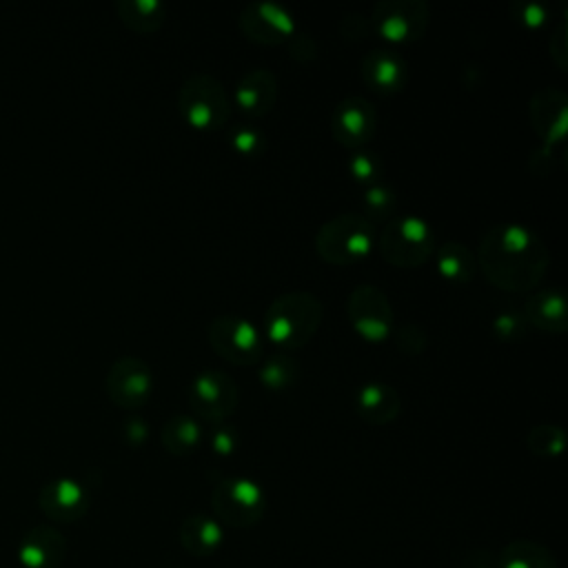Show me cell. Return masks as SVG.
I'll use <instances>...</instances> for the list:
<instances>
[{"instance_id": "10", "label": "cell", "mask_w": 568, "mask_h": 568, "mask_svg": "<svg viewBox=\"0 0 568 568\" xmlns=\"http://www.w3.org/2000/svg\"><path fill=\"white\" fill-rule=\"evenodd\" d=\"M348 320L362 337L382 342L393 328L390 300L375 284H359L348 295Z\"/></svg>"}, {"instance_id": "22", "label": "cell", "mask_w": 568, "mask_h": 568, "mask_svg": "<svg viewBox=\"0 0 568 568\" xmlns=\"http://www.w3.org/2000/svg\"><path fill=\"white\" fill-rule=\"evenodd\" d=\"M497 568H557V559L539 541L513 539L497 552Z\"/></svg>"}, {"instance_id": "30", "label": "cell", "mask_w": 568, "mask_h": 568, "mask_svg": "<svg viewBox=\"0 0 568 568\" xmlns=\"http://www.w3.org/2000/svg\"><path fill=\"white\" fill-rule=\"evenodd\" d=\"M513 13L524 24L539 27L546 20V16H548V7L544 2H537V0H526V2H515L513 4Z\"/></svg>"}, {"instance_id": "28", "label": "cell", "mask_w": 568, "mask_h": 568, "mask_svg": "<svg viewBox=\"0 0 568 568\" xmlns=\"http://www.w3.org/2000/svg\"><path fill=\"white\" fill-rule=\"evenodd\" d=\"M393 202H395V197H393L390 189H386V186H382V184H371V186L364 191V206H366V211H368L371 215H375V217L388 215L390 209H393Z\"/></svg>"}, {"instance_id": "32", "label": "cell", "mask_w": 568, "mask_h": 568, "mask_svg": "<svg viewBox=\"0 0 568 568\" xmlns=\"http://www.w3.org/2000/svg\"><path fill=\"white\" fill-rule=\"evenodd\" d=\"M548 47H550V55H552L555 64H557L559 69H566V67H568V36H566V20H561V22L555 27V31H552V36H550Z\"/></svg>"}, {"instance_id": "7", "label": "cell", "mask_w": 568, "mask_h": 568, "mask_svg": "<svg viewBox=\"0 0 568 568\" xmlns=\"http://www.w3.org/2000/svg\"><path fill=\"white\" fill-rule=\"evenodd\" d=\"M209 342L217 355L237 366L255 364L262 357V337L257 328L233 313L217 315L209 322Z\"/></svg>"}, {"instance_id": "19", "label": "cell", "mask_w": 568, "mask_h": 568, "mask_svg": "<svg viewBox=\"0 0 568 568\" xmlns=\"http://www.w3.org/2000/svg\"><path fill=\"white\" fill-rule=\"evenodd\" d=\"M524 320L548 333H564L568 328L566 297L557 288H541L524 302Z\"/></svg>"}, {"instance_id": "20", "label": "cell", "mask_w": 568, "mask_h": 568, "mask_svg": "<svg viewBox=\"0 0 568 568\" xmlns=\"http://www.w3.org/2000/svg\"><path fill=\"white\" fill-rule=\"evenodd\" d=\"M399 406V393L384 382H368L355 390V410L368 424H388L397 417Z\"/></svg>"}, {"instance_id": "16", "label": "cell", "mask_w": 568, "mask_h": 568, "mask_svg": "<svg viewBox=\"0 0 568 568\" xmlns=\"http://www.w3.org/2000/svg\"><path fill=\"white\" fill-rule=\"evenodd\" d=\"M375 131V111L362 95L344 98L333 111V133L344 146H359L368 142Z\"/></svg>"}, {"instance_id": "3", "label": "cell", "mask_w": 568, "mask_h": 568, "mask_svg": "<svg viewBox=\"0 0 568 568\" xmlns=\"http://www.w3.org/2000/svg\"><path fill=\"white\" fill-rule=\"evenodd\" d=\"M375 240L373 222L359 213H339L326 220L315 235V248L328 264H353L362 260Z\"/></svg>"}, {"instance_id": "26", "label": "cell", "mask_w": 568, "mask_h": 568, "mask_svg": "<svg viewBox=\"0 0 568 568\" xmlns=\"http://www.w3.org/2000/svg\"><path fill=\"white\" fill-rule=\"evenodd\" d=\"M295 375H297V364L286 353H273L271 357L264 359V364L260 368V379L271 390H282V388L291 386Z\"/></svg>"}, {"instance_id": "2", "label": "cell", "mask_w": 568, "mask_h": 568, "mask_svg": "<svg viewBox=\"0 0 568 568\" xmlns=\"http://www.w3.org/2000/svg\"><path fill=\"white\" fill-rule=\"evenodd\" d=\"M322 302L308 291H288L277 295L264 313L266 337L284 348L293 351L304 346L322 324Z\"/></svg>"}, {"instance_id": "18", "label": "cell", "mask_w": 568, "mask_h": 568, "mask_svg": "<svg viewBox=\"0 0 568 568\" xmlns=\"http://www.w3.org/2000/svg\"><path fill=\"white\" fill-rule=\"evenodd\" d=\"M359 75L377 91H395L404 84L406 64L390 49H371L359 62Z\"/></svg>"}, {"instance_id": "9", "label": "cell", "mask_w": 568, "mask_h": 568, "mask_svg": "<svg viewBox=\"0 0 568 568\" xmlns=\"http://www.w3.org/2000/svg\"><path fill=\"white\" fill-rule=\"evenodd\" d=\"M189 402L200 417L222 424V419L235 413L240 402V388L235 379L224 371L206 368L193 377Z\"/></svg>"}, {"instance_id": "4", "label": "cell", "mask_w": 568, "mask_h": 568, "mask_svg": "<svg viewBox=\"0 0 568 568\" xmlns=\"http://www.w3.org/2000/svg\"><path fill=\"white\" fill-rule=\"evenodd\" d=\"M178 109L195 129H222L231 120V95L211 73H193L178 89Z\"/></svg>"}, {"instance_id": "15", "label": "cell", "mask_w": 568, "mask_h": 568, "mask_svg": "<svg viewBox=\"0 0 568 568\" xmlns=\"http://www.w3.org/2000/svg\"><path fill=\"white\" fill-rule=\"evenodd\" d=\"M67 555V539L49 524L29 528L18 546V559L24 568H60Z\"/></svg>"}, {"instance_id": "8", "label": "cell", "mask_w": 568, "mask_h": 568, "mask_svg": "<svg viewBox=\"0 0 568 568\" xmlns=\"http://www.w3.org/2000/svg\"><path fill=\"white\" fill-rule=\"evenodd\" d=\"M430 9L424 0H379L371 9V29L390 42L417 40L428 27Z\"/></svg>"}, {"instance_id": "5", "label": "cell", "mask_w": 568, "mask_h": 568, "mask_svg": "<svg viewBox=\"0 0 568 568\" xmlns=\"http://www.w3.org/2000/svg\"><path fill=\"white\" fill-rule=\"evenodd\" d=\"M433 248V231L419 215H395L379 233V251L384 260L399 268L424 264Z\"/></svg>"}, {"instance_id": "11", "label": "cell", "mask_w": 568, "mask_h": 568, "mask_svg": "<svg viewBox=\"0 0 568 568\" xmlns=\"http://www.w3.org/2000/svg\"><path fill=\"white\" fill-rule=\"evenodd\" d=\"M106 395L120 408H140L153 388L151 366L135 355H124L115 359L104 379Z\"/></svg>"}, {"instance_id": "24", "label": "cell", "mask_w": 568, "mask_h": 568, "mask_svg": "<svg viewBox=\"0 0 568 568\" xmlns=\"http://www.w3.org/2000/svg\"><path fill=\"white\" fill-rule=\"evenodd\" d=\"M437 268L448 282L466 284L473 280L477 271V260L466 244L448 240L442 246H437Z\"/></svg>"}, {"instance_id": "14", "label": "cell", "mask_w": 568, "mask_h": 568, "mask_svg": "<svg viewBox=\"0 0 568 568\" xmlns=\"http://www.w3.org/2000/svg\"><path fill=\"white\" fill-rule=\"evenodd\" d=\"M566 120H568V95L561 89L548 87L532 95L530 122L537 135L544 140V146L552 149L555 144L564 142Z\"/></svg>"}, {"instance_id": "27", "label": "cell", "mask_w": 568, "mask_h": 568, "mask_svg": "<svg viewBox=\"0 0 568 568\" xmlns=\"http://www.w3.org/2000/svg\"><path fill=\"white\" fill-rule=\"evenodd\" d=\"M526 444L535 455H544V457H552L557 453L564 450L566 444V433L561 426L557 424H537L528 430L526 435Z\"/></svg>"}, {"instance_id": "12", "label": "cell", "mask_w": 568, "mask_h": 568, "mask_svg": "<svg viewBox=\"0 0 568 568\" xmlns=\"http://www.w3.org/2000/svg\"><path fill=\"white\" fill-rule=\"evenodd\" d=\"M237 22L242 33L260 44H280L295 33V20L288 9L271 0L248 2Z\"/></svg>"}, {"instance_id": "34", "label": "cell", "mask_w": 568, "mask_h": 568, "mask_svg": "<svg viewBox=\"0 0 568 568\" xmlns=\"http://www.w3.org/2000/svg\"><path fill=\"white\" fill-rule=\"evenodd\" d=\"M524 315L519 313H501L495 317L493 326L497 331V335H501L504 339H515L524 335Z\"/></svg>"}, {"instance_id": "29", "label": "cell", "mask_w": 568, "mask_h": 568, "mask_svg": "<svg viewBox=\"0 0 568 568\" xmlns=\"http://www.w3.org/2000/svg\"><path fill=\"white\" fill-rule=\"evenodd\" d=\"M426 333L417 326V324H404L397 333H395V344L399 346V351L408 353V355H417L424 351L426 346Z\"/></svg>"}, {"instance_id": "37", "label": "cell", "mask_w": 568, "mask_h": 568, "mask_svg": "<svg viewBox=\"0 0 568 568\" xmlns=\"http://www.w3.org/2000/svg\"><path fill=\"white\" fill-rule=\"evenodd\" d=\"M457 568H497V555L488 550H473L459 559Z\"/></svg>"}, {"instance_id": "35", "label": "cell", "mask_w": 568, "mask_h": 568, "mask_svg": "<svg viewBox=\"0 0 568 568\" xmlns=\"http://www.w3.org/2000/svg\"><path fill=\"white\" fill-rule=\"evenodd\" d=\"M351 173L362 182H373L377 175V160L368 153H355L351 158Z\"/></svg>"}, {"instance_id": "36", "label": "cell", "mask_w": 568, "mask_h": 568, "mask_svg": "<svg viewBox=\"0 0 568 568\" xmlns=\"http://www.w3.org/2000/svg\"><path fill=\"white\" fill-rule=\"evenodd\" d=\"M235 433H233V428L231 426H226V424H217L215 428H213V433H211V448L217 453V455H229V453H233V448H235Z\"/></svg>"}, {"instance_id": "23", "label": "cell", "mask_w": 568, "mask_h": 568, "mask_svg": "<svg viewBox=\"0 0 568 568\" xmlns=\"http://www.w3.org/2000/svg\"><path fill=\"white\" fill-rule=\"evenodd\" d=\"M115 11L120 20L138 33H153L166 20V7L160 0H118Z\"/></svg>"}, {"instance_id": "38", "label": "cell", "mask_w": 568, "mask_h": 568, "mask_svg": "<svg viewBox=\"0 0 568 568\" xmlns=\"http://www.w3.org/2000/svg\"><path fill=\"white\" fill-rule=\"evenodd\" d=\"M124 435H126V439H129L131 444H142V442L146 439V435H149V426H146L144 419L131 417V419L124 424Z\"/></svg>"}, {"instance_id": "25", "label": "cell", "mask_w": 568, "mask_h": 568, "mask_svg": "<svg viewBox=\"0 0 568 568\" xmlns=\"http://www.w3.org/2000/svg\"><path fill=\"white\" fill-rule=\"evenodd\" d=\"M162 444L169 453L173 455H186L197 448L202 430L197 419L191 415H173L164 426H162Z\"/></svg>"}, {"instance_id": "13", "label": "cell", "mask_w": 568, "mask_h": 568, "mask_svg": "<svg viewBox=\"0 0 568 568\" xmlns=\"http://www.w3.org/2000/svg\"><path fill=\"white\" fill-rule=\"evenodd\" d=\"M91 504L89 490L73 477H58L47 481L38 493L40 510L58 524H71L87 515Z\"/></svg>"}, {"instance_id": "6", "label": "cell", "mask_w": 568, "mask_h": 568, "mask_svg": "<svg viewBox=\"0 0 568 568\" xmlns=\"http://www.w3.org/2000/svg\"><path fill=\"white\" fill-rule=\"evenodd\" d=\"M211 508L231 528L255 526L266 513V493L248 477H224L211 490Z\"/></svg>"}, {"instance_id": "1", "label": "cell", "mask_w": 568, "mask_h": 568, "mask_svg": "<svg viewBox=\"0 0 568 568\" xmlns=\"http://www.w3.org/2000/svg\"><path fill=\"white\" fill-rule=\"evenodd\" d=\"M475 260L497 288L528 291L541 282L550 255L535 231L521 224H497L484 231Z\"/></svg>"}, {"instance_id": "21", "label": "cell", "mask_w": 568, "mask_h": 568, "mask_svg": "<svg viewBox=\"0 0 568 568\" xmlns=\"http://www.w3.org/2000/svg\"><path fill=\"white\" fill-rule=\"evenodd\" d=\"M178 539L180 546L193 555V557H209L213 555L222 541H224V530L222 524L204 513L189 515L180 528H178Z\"/></svg>"}, {"instance_id": "31", "label": "cell", "mask_w": 568, "mask_h": 568, "mask_svg": "<svg viewBox=\"0 0 568 568\" xmlns=\"http://www.w3.org/2000/svg\"><path fill=\"white\" fill-rule=\"evenodd\" d=\"M231 142H233V146L240 151V153H255L260 146H262V135H260V131L257 129H253V126H235L233 131H231Z\"/></svg>"}, {"instance_id": "33", "label": "cell", "mask_w": 568, "mask_h": 568, "mask_svg": "<svg viewBox=\"0 0 568 568\" xmlns=\"http://www.w3.org/2000/svg\"><path fill=\"white\" fill-rule=\"evenodd\" d=\"M286 42H288L291 55H293L295 60H300V62H308V60H313L315 53H317V42H315L308 33L295 31Z\"/></svg>"}, {"instance_id": "17", "label": "cell", "mask_w": 568, "mask_h": 568, "mask_svg": "<svg viewBox=\"0 0 568 568\" xmlns=\"http://www.w3.org/2000/svg\"><path fill=\"white\" fill-rule=\"evenodd\" d=\"M233 100L240 111L248 118L266 115L277 100V80L271 69L255 67L248 69L235 84Z\"/></svg>"}]
</instances>
